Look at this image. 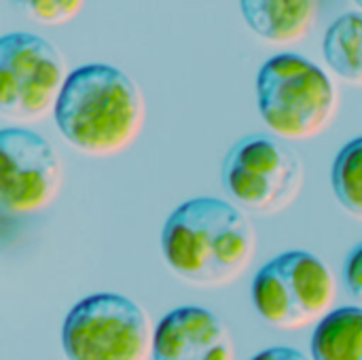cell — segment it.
<instances>
[{"label":"cell","instance_id":"cell-8","mask_svg":"<svg viewBox=\"0 0 362 360\" xmlns=\"http://www.w3.org/2000/svg\"><path fill=\"white\" fill-rule=\"evenodd\" d=\"M64 180L49 140L25 127L0 129V210L34 214L53 204Z\"/></svg>","mask_w":362,"mask_h":360},{"label":"cell","instance_id":"cell-12","mask_svg":"<svg viewBox=\"0 0 362 360\" xmlns=\"http://www.w3.org/2000/svg\"><path fill=\"white\" fill-rule=\"evenodd\" d=\"M327 66L346 83L362 85V11L341 13L322 36Z\"/></svg>","mask_w":362,"mask_h":360},{"label":"cell","instance_id":"cell-7","mask_svg":"<svg viewBox=\"0 0 362 360\" xmlns=\"http://www.w3.org/2000/svg\"><path fill=\"white\" fill-rule=\"evenodd\" d=\"M66 59L53 42L32 32L0 36V115L40 121L55 110L68 79Z\"/></svg>","mask_w":362,"mask_h":360},{"label":"cell","instance_id":"cell-2","mask_svg":"<svg viewBox=\"0 0 362 360\" xmlns=\"http://www.w3.org/2000/svg\"><path fill=\"white\" fill-rule=\"evenodd\" d=\"M144 117L138 83L110 64L74 68L53 110L62 138L91 157H110L129 149L144 127Z\"/></svg>","mask_w":362,"mask_h":360},{"label":"cell","instance_id":"cell-17","mask_svg":"<svg viewBox=\"0 0 362 360\" xmlns=\"http://www.w3.org/2000/svg\"><path fill=\"white\" fill-rule=\"evenodd\" d=\"M354 4H356V6L362 11V0H354Z\"/></svg>","mask_w":362,"mask_h":360},{"label":"cell","instance_id":"cell-6","mask_svg":"<svg viewBox=\"0 0 362 360\" xmlns=\"http://www.w3.org/2000/svg\"><path fill=\"white\" fill-rule=\"evenodd\" d=\"M221 180L240 210L272 216L297 202L305 170L301 157L280 138L252 134L227 151Z\"/></svg>","mask_w":362,"mask_h":360},{"label":"cell","instance_id":"cell-16","mask_svg":"<svg viewBox=\"0 0 362 360\" xmlns=\"http://www.w3.org/2000/svg\"><path fill=\"white\" fill-rule=\"evenodd\" d=\"M250 360H312V356L303 354L301 350L288 348V346H274V348H267V350L259 352L257 356H252Z\"/></svg>","mask_w":362,"mask_h":360},{"label":"cell","instance_id":"cell-11","mask_svg":"<svg viewBox=\"0 0 362 360\" xmlns=\"http://www.w3.org/2000/svg\"><path fill=\"white\" fill-rule=\"evenodd\" d=\"M312 360H362V308L331 310L314 329Z\"/></svg>","mask_w":362,"mask_h":360},{"label":"cell","instance_id":"cell-10","mask_svg":"<svg viewBox=\"0 0 362 360\" xmlns=\"http://www.w3.org/2000/svg\"><path fill=\"white\" fill-rule=\"evenodd\" d=\"M322 0H240L246 25L272 45L303 40L320 17Z\"/></svg>","mask_w":362,"mask_h":360},{"label":"cell","instance_id":"cell-1","mask_svg":"<svg viewBox=\"0 0 362 360\" xmlns=\"http://www.w3.org/2000/svg\"><path fill=\"white\" fill-rule=\"evenodd\" d=\"M257 233L235 204L218 197L182 202L161 229L165 265L185 282L218 289L235 282L252 263Z\"/></svg>","mask_w":362,"mask_h":360},{"label":"cell","instance_id":"cell-9","mask_svg":"<svg viewBox=\"0 0 362 360\" xmlns=\"http://www.w3.org/2000/svg\"><path fill=\"white\" fill-rule=\"evenodd\" d=\"M151 360H235L229 327L210 310L182 306L155 327Z\"/></svg>","mask_w":362,"mask_h":360},{"label":"cell","instance_id":"cell-3","mask_svg":"<svg viewBox=\"0 0 362 360\" xmlns=\"http://www.w3.org/2000/svg\"><path fill=\"white\" fill-rule=\"evenodd\" d=\"M333 79L297 53L269 57L257 74V108L267 129L280 140L320 136L337 112Z\"/></svg>","mask_w":362,"mask_h":360},{"label":"cell","instance_id":"cell-13","mask_svg":"<svg viewBox=\"0 0 362 360\" xmlns=\"http://www.w3.org/2000/svg\"><path fill=\"white\" fill-rule=\"evenodd\" d=\"M331 185L341 208L362 221V136L339 149L331 170Z\"/></svg>","mask_w":362,"mask_h":360},{"label":"cell","instance_id":"cell-4","mask_svg":"<svg viewBox=\"0 0 362 360\" xmlns=\"http://www.w3.org/2000/svg\"><path fill=\"white\" fill-rule=\"evenodd\" d=\"M250 299L269 327L297 331L318 325L333 310L337 282L320 257L308 250H286L255 274Z\"/></svg>","mask_w":362,"mask_h":360},{"label":"cell","instance_id":"cell-5","mask_svg":"<svg viewBox=\"0 0 362 360\" xmlns=\"http://www.w3.org/2000/svg\"><path fill=\"white\" fill-rule=\"evenodd\" d=\"M155 327L129 297L95 293L83 297L62 323L66 360H151Z\"/></svg>","mask_w":362,"mask_h":360},{"label":"cell","instance_id":"cell-14","mask_svg":"<svg viewBox=\"0 0 362 360\" xmlns=\"http://www.w3.org/2000/svg\"><path fill=\"white\" fill-rule=\"evenodd\" d=\"M13 4L36 23L62 25L83 11L85 0H13Z\"/></svg>","mask_w":362,"mask_h":360},{"label":"cell","instance_id":"cell-15","mask_svg":"<svg viewBox=\"0 0 362 360\" xmlns=\"http://www.w3.org/2000/svg\"><path fill=\"white\" fill-rule=\"evenodd\" d=\"M344 280L350 295L361 303L362 308V242L356 244L344 263Z\"/></svg>","mask_w":362,"mask_h":360}]
</instances>
